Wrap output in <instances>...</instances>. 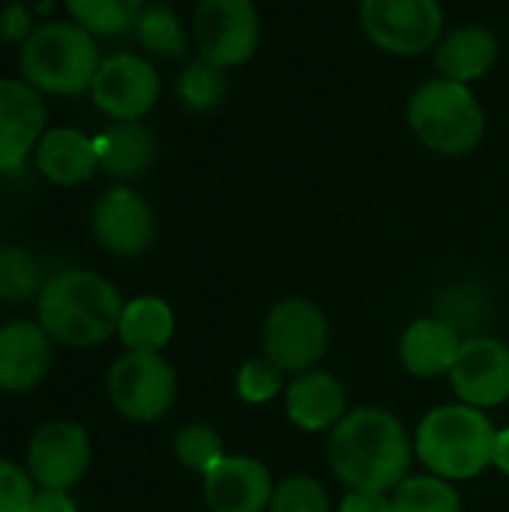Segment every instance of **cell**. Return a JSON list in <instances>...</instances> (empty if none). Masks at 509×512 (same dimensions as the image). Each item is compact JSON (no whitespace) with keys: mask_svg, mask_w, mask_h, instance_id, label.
Here are the masks:
<instances>
[{"mask_svg":"<svg viewBox=\"0 0 509 512\" xmlns=\"http://www.w3.org/2000/svg\"><path fill=\"white\" fill-rule=\"evenodd\" d=\"M282 396H285L288 420L303 432L333 429L348 414L342 381L324 369H309V372L291 375V384H285Z\"/></svg>","mask_w":509,"mask_h":512,"instance_id":"cell-17","label":"cell"},{"mask_svg":"<svg viewBox=\"0 0 509 512\" xmlns=\"http://www.w3.org/2000/svg\"><path fill=\"white\" fill-rule=\"evenodd\" d=\"M36 498L33 477L15 462L0 459V512H30Z\"/></svg>","mask_w":509,"mask_h":512,"instance_id":"cell-31","label":"cell"},{"mask_svg":"<svg viewBox=\"0 0 509 512\" xmlns=\"http://www.w3.org/2000/svg\"><path fill=\"white\" fill-rule=\"evenodd\" d=\"M267 512H330V495L312 477H288L276 486Z\"/></svg>","mask_w":509,"mask_h":512,"instance_id":"cell-30","label":"cell"},{"mask_svg":"<svg viewBox=\"0 0 509 512\" xmlns=\"http://www.w3.org/2000/svg\"><path fill=\"white\" fill-rule=\"evenodd\" d=\"M33 18H30V9L21 3V0H12L0 9V39L6 45H24L33 33Z\"/></svg>","mask_w":509,"mask_h":512,"instance_id":"cell-32","label":"cell"},{"mask_svg":"<svg viewBox=\"0 0 509 512\" xmlns=\"http://www.w3.org/2000/svg\"><path fill=\"white\" fill-rule=\"evenodd\" d=\"M462 333L444 318H417L399 339V360L417 378L450 375L462 351Z\"/></svg>","mask_w":509,"mask_h":512,"instance_id":"cell-19","label":"cell"},{"mask_svg":"<svg viewBox=\"0 0 509 512\" xmlns=\"http://www.w3.org/2000/svg\"><path fill=\"white\" fill-rule=\"evenodd\" d=\"M408 126L426 150L459 159L480 147L486 111L468 84L435 75L411 93Z\"/></svg>","mask_w":509,"mask_h":512,"instance_id":"cell-5","label":"cell"},{"mask_svg":"<svg viewBox=\"0 0 509 512\" xmlns=\"http://www.w3.org/2000/svg\"><path fill=\"white\" fill-rule=\"evenodd\" d=\"M174 453H177L180 465H186L189 471H198V474H207L222 456H228L222 450V435L207 423H192V426L180 429L174 438Z\"/></svg>","mask_w":509,"mask_h":512,"instance_id":"cell-28","label":"cell"},{"mask_svg":"<svg viewBox=\"0 0 509 512\" xmlns=\"http://www.w3.org/2000/svg\"><path fill=\"white\" fill-rule=\"evenodd\" d=\"M48 108L24 78H0V174H18L45 135Z\"/></svg>","mask_w":509,"mask_h":512,"instance_id":"cell-13","label":"cell"},{"mask_svg":"<svg viewBox=\"0 0 509 512\" xmlns=\"http://www.w3.org/2000/svg\"><path fill=\"white\" fill-rule=\"evenodd\" d=\"M30 512H78L69 492H54V489H36Z\"/></svg>","mask_w":509,"mask_h":512,"instance_id":"cell-34","label":"cell"},{"mask_svg":"<svg viewBox=\"0 0 509 512\" xmlns=\"http://www.w3.org/2000/svg\"><path fill=\"white\" fill-rule=\"evenodd\" d=\"M99 63L96 36L75 21H45L18 48L21 78L42 96L90 93Z\"/></svg>","mask_w":509,"mask_h":512,"instance_id":"cell-4","label":"cell"},{"mask_svg":"<svg viewBox=\"0 0 509 512\" xmlns=\"http://www.w3.org/2000/svg\"><path fill=\"white\" fill-rule=\"evenodd\" d=\"M339 512H393V501L384 492H360V489H351L342 498Z\"/></svg>","mask_w":509,"mask_h":512,"instance_id":"cell-33","label":"cell"},{"mask_svg":"<svg viewBox=\"0 0 509 512\" xmlns=\"http://www.w3.org/2000/svg\"><path fill=\"white\" fill-rule=\"evenodd\" d=\"M498 54H501V45L489 27L462 24L435 45V69L441 78L471 87L474 81L492 72V66L498 63Z\"/></svg>","mask_w":509,"mask_h":512,"instance_id":"cell-20","label":"cell"},{"mask_svg":"<svg viewBox=\"0 0 509 512\" xmlns=\"http://www.w3.org/2000/svg\"><path fill=\"white\" fill-rule=\"evenodd\" d=\"M93 141H96L99 171L114 177V180L144 177L153 168L156 156H159L156 132L141 120L111 123L105 132L93 135Z\"/></svg>","mask_w":509,"mask_h":512,"instance_id":"cell-21","label":"cell"},{"mask_svg":"<svg viewBox=\"0 0 509 512\" xmlns=\"http://www.w3.org/2000/svg\"><path fill=\"white\" fill-rule=\"evenodd\" d=\"M279 393H285V372L276 369L267 357L246 360L237 372V396L249 405L273 402Z\"/></svg>","mask_w":509,"mask_h":512,"instance_id":"cell-29","label":"cell"},{"mask_svg":"<svg viewBox=\"0 0 509 512\" xmlns=\"http://www.w3.org/2000/svg\"><path fill=\"white\" fill-rule=\"evenodd\" d=\"M198 57L219 69L243 66L261 45V15L252 0H198L192 12Z\"/></svg>","mask_w":509,"mask_h":512,"instance_id":"cell-9","label":"cell"},{"mask_svg":"<svg viewBox=\"0 0 509 512\" xmlns=\"http://www.w3.org/2000/svg\"><path fill=\"white\" fill-rule=\"evenodd\" d=\"M264 357L285 375H300L318 366L327 354L330 327L321 312L306 297H288L276 303L264 321Z\"/></svg>","mask_w":509,"mask_h":512,"instance_id":"cell-7","label":"cell"},{"mask_svg":"<svg viewBox=\"0 0 509 512\" xmlns=\"http://www.w3.org/2000/svg\"><path fill=\"white\" fill-rule=\"evenodd\" d=\"M447 378L465 405L480 411L504 405L509 402V345L495 336L465 339Z\"/></svg>","mask_w":509,"mask_h":512,"instance_id":"cell-14","label":"cell"},{"mask_svg":"<svg viewBox=\"0 0 509 512\" xmlns=\"http://www.w3.org/2000/svg\"><path fill=\"white\" fill-rule=\"evenodd\" d=\"M273 477L252 456H222L204 474V501L210 512H267L273 501Z\"/></svg>","mask_w":509,"mask_h":512,"instance_id":"cell-15","label":"cell"},{"mask_svg":"<svg viewBox=\"0 0 509 512\" xmlns=\"http://www.w3.org/2000/svg\"><path fill=\"white\" fill-rule=\"evenodd\" d=\"M495 468L509 477V429L498 432V447H495Z\"/></svg>","mask_w":509,"mask_h":512,"instance_id":"cell-35","label":"cell"},{"mask_svg":"<svg viewBox=\"0 0 509 512\" xmlns=\"http://www.w3.org/2000/svg\"><path fill=\"white\" fill-rule=\"evenodd\" d=\"M327 453L333 474L348 489L390 495L408 480L414 441L396 414L384 408H357L330 429Z\"/></svg>","mask_w":509,"mask_h":512,"instance_id":"cell-1","label":"cell"},{"mask_svg":"<svg viewBox=\"0 0 509 512\" xmlns=\"http://www.w3.org/2000/svg\"><path fill=\"white\" fill-rule=\"evenodd\" d=\"M123 306L120 291L105 276L69 267L45 279L36 297V318L54 342L96 348L117 333Z\"/></svg>","mask_w":509,"mask_h":512,"instance_id":"cell-2","label":"cell"},{"mask_svg":"<svg viewBox=\"0 0 509 512\" xmlns=\"http://www.w3.org/2000/svg\"><path fill=\"white\" fill-rule=\"evenodd\" d=\"M90 435L72 420L39 426L27 447V474L39 489L69 492L90 468Z\"/></svg>","mask_w":509,"mask_h":512,"instance_id":"cell-11","label":"cell"},{"mask_svg":"<svg viewBox=\"0 0 509 512\" xmlns=\"http://www.w3.org/2000/svg\"><path fill=\"white\" fill-rule=\"evenodd\" d=\"M366 39L396 57H417L444 39L441 0H360Z\"/></svg>","mask_w":509,"mask_h":512,"instance_id":"cell-6","label":"cell"},{"mask_svg":"<svg viewBox=\"0 0 509 512\" xmlns=\"http://www.w3.org/2000/svg\"><path fill=\"white\" fill-rule=\"evenodd\" d=\"M69 21L84 27L90 36L114 39L135 30L138 15L144 12V0H63Z\"/></svg>","mask_w":509,"mask_h":512,"instance_id":"cell-23","label":"cell"},{"mask_svg":"<svg viewBox=\"0 0 509 512\" xmlns=\"http://www.w3.org/2000/svg\"><path fill=\"white\" fill-rule=\"evenodd\" d=\"M390 501L393 512H462V498L453 483L435 474L408 477L405 483H399Z\"/></svg>","mask_w":509,"mask_h":512,"instance_id":"cell-26","label":"cell"},{"mask_svg":"<svg viewBox=\"0 0 509 512\" xmlns=\"http://www.w3.org/2000/svg\"><path fill=\"white\" fill-rule=\"evenodd\" d=\"M33 165L54 186H63V189L81 186L99 171L96 141L75 126L45 129L42 141L36 144Z\"/></svg>","mask_w":509,"mask_h":512,"instance_id":"cell-18","label":"cell"},{"mask_svg":"<svg viewBox=\"0 0 509 512\" xmlns=\"http://www.w3.org/2000/svg\"><path fill=\"white\" fill-rule=\"evenodd\" d=\"M51 369V336L39 321L0 324V390L30 393Z\"/></svg>","mask_w":509,"mask_h":512,"instance_id":"cell-16","label":"cell"},{"mask_svg":"<svg viewBox=\"0 0 509 512\" xmlns=\"http://www.w3.org/2000/svg\"><path fill=\"white\" fill-rule=\"evenodd\" d=\"M108 396L120 417L132 423H156L174 408L177 375L162 354L126 351L108 372Z\"/></svg>","mask_w":509,"mask_h":512,"instance_id":"cell-8","label":"cell"},{"mask_svg":"<svg viewBox=\"0 0 509 512\" xmlns=\"http://www.w3.org/2000/svg\"><path fill=\"white\" fill-rule=\"evenodd\" d=\"M45 279L39 270V261L21 249V246H3L0 249V303H27L39 297Z\"/></svg>","mask_w":509,"mask_h":512,"instance_id":"cell-27","label":"cell"},{"mask_svg":"<svg viewBox=\"0 0 509 512\" xmlns=\"http://www.w3.org/2000/svg\"><path fill=\"white\" fill-rule=\"evenodd\" d=\"M498 429L474 405L432 408L414 432V456L441 480H474L495 465Z\"/></svg>","mask_w":509,"mask_h":512,"instance_id":"cell-3","label":"cell"},{"mask_svg":"<svg viewBox=\"0 0 509 512\" xmlns=\"http://www.w3.org/2000/svg\"><path fill=\"white\" fill-rule=\"evenodd\" d=\"M132 33L138 45L159 60H180L189 51V30L183 27L177 12L165 3L144 6Z\"/></svg>","mask_w":509,"mask_h":512,"instance_id":"cell-24","label":"cell"},{"mask_svg":"<svg viewBox=\"0 0 509 512\" xmlns=\"http://www.w3.org/2000/svg\"><path fill=\"white\" fill-rule=\"evenodd\" d=\"M159 93L162 78L156 66L135 51H117L111 57H102L90 84L93 105L114 123L144 120L156 108Z\"/></svg>","mask_w":509,"mask_h":512,"instance_id":"cell-10","label":"cell"},{"mask_svg":"<svg viewBox=\"0 0 509 512\" xmlns=\"http://www.w3.org/2000/svg\"><path fill=\"white\" fill-rule=\"evenodd\" d=\"M90 231L96 243L114 255H144L156 240V216L147 198L129 186L105 189L90 210Z\"/></svg>","mask_w":509,"mask_h":512,"instance_id":"cell-12","label":"cell"},{"mask_svg":"<svg viewBox=\"0 0 509 512\" xmlns=\"http://www.w3.org/2000/svg\"><path fill=\"white\" fill-rule=\"evenodd\" d=\"M117 336L126 345V351L162 354V348L174 336V309L156 294H141L123 306Z\"/></svg>","mask_w":509,"mask_h":512,"instance_id":"cell-22","label":"cell"},{"mask_svg":"<svg viewBox=\"0 0 509 512\" xmlns=\"http://www.w3.org/2000/svg\"><path fill=\"white\" fill-rule=\"evenodd\" d=\"M228 93V78L225 69L207 63L204 57H195L183 66L177 75V102L189 114H210L225 102Z\"/></svg>","mask_w":509,"mask_h":512,"instance_id":"cell-25","label":"cell"}]
</instances>
